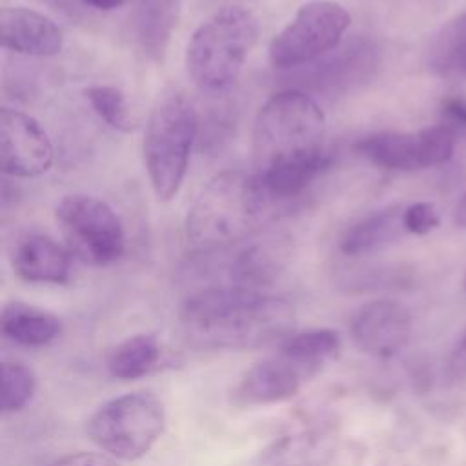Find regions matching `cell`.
<instances>
[{
    "mask_svg": "<svg viewBox=\"0 0 466 466\" xmlns=\"http://www.w3.org/2000/svg\"><path fill=\"white\" fill-rule=\"evenodd\" d=\"M0 158L5 175L29 178L38 177L51 167L55 149L36 118L18 109L2 107Z\"/></svg>",
    "mask_w": 466,
    "mask_h": 466,
    "instance_id": "30bf717a",
    "label": "cell"
},
{
    "mask_svg": "<svg viewBox=\"0 0 466 466\" xmlns=\"http://www.w3.org/2000/svg\"><path fill=\"white\" fill-rule=\"evenodd\" d=\"M269 198L255 175L222 171L197 195L186 215V238L198 253L224 251L262 224Z\"/></svg>",
    "mask_w": 466,
    "mask_h": 466,
    "instance_id": "3957f363",
    "label": "cell"
},
{
    "mask_svg": "<svg viewBox=\"0 0 466 466\" xmlns=\"http://www.w3.org/2000/svg\"><path fill=\"white\" fill-rule=\"evenodd\" d=\"M162 348L155 335L138 333L122 340L107 359V370L113 377L133 380L147 375L160 362Z\"/></svg>",
    "mask_w": 466,
    "mask_h": 466,
    "instance_id": "603a6c76",
    "label": "cell"
},
{
    "mask_svg": "<svg viewBox=\"0 0 466 466\" xmlns=\"http://www.w3.org/2000/svg\"><path fill=\"white\" fill-rule=\"evenodd\" d=\"M453 220H455L457 226L466 228V191L462 193V197L459 198V202H457V206H455Z\"/></svg>",
    "mask_w": 466,
    "mask_h": 466,
    "instance_id": "4dcf8cb0",
    "label": "cell"
},
{
    "mask_svg": "<svg viewBox=\"0 0 466 466\" xmlns=\"http://www.w3.org/2000/svg\"><path fill=\"white\" fill-rule=\"evenodd\" d=\"M457 133L446 124L417 133H375L360 138L355 149L375 166L397 171H415L448 162L455 151Z\"/></svg>",
    "mask_w": 466,
    "mask_h": 466,
    "instance_id": "9c48e42d",
    "label": "cell"
},
{
    "mask_svg": "<svg viewBox=\"0 0 466 466\" xmlns=\"http://www.w3.org/2000/svg\"><path fill=\"white\" fill-rule=\"evenodd\" d=\"M428 67L444 78H466V11L448 20L431 38Z\"/></svg>",
    "mask_w": 466,
    "mask_h": 466,
    "instance_id": "7402d4cb",
    "label": "cell"
},
{
    "mask_svg": "<svg viewBox=\"0 0 466 466\" xmlns=\"http://www.w3.org/2000/svg\"><path fill=\"white\" fill-rule=\"evenodd\" d=\"M350 331L360 351L373 357H391L406 346L411 333V317L400 302L377 299L353 315Z\"/></svg>",
    "mask_w": 466,
    "mask_h": 466,
    "instance_id": "8fae6325",
    "label": "cell"
},
{
    "mask_svg": "<svg viewBox=\"0 0 466 466\" xmlns=\"http://www.w3.org/2000/svg\"><path fill=\"white\" fill-rule=\"evenodd\" d=\"M180 322L197 346L253 350L289 335L291 306L266 289L208 284L184 299Z\"/></svg>",
    "mask_w": 466,
    "mask_h": 466,
    "instance_id": "7a4b0ae2",
    "label": "cell"
},
{
    "mask_svg": "<svg viewBox=\"0 0 466 466\" xmlns=\"http://www.w3.org/2000/svg\"><path fill=\"white\" fill-rule=\"evenodd\" d=\"M2 333L20 346L40 348L58 339L62 320L51 311L15 300L2 309Z\"/></svg>",
    "mask_w": 466,
    "mask_h": 466,
    "instance_id": "d6986e66",
    "label": "cell"
},
{
    "mask_svg": "<svg viewBox=\"0 0 466 466\" xmlns=\"http://www.w3.org/2000/svg\"><path fill=\"white\" fill-rule=\"evenodd\" d=\"M258 35L251 11L224 5L209 15L186 46V71L193 84L208 93H218L238 78Z\"/></svg>",
    "mask_w": 466,
    "mask_h": 466,
    "instance_id": "277c9868",
    "label": "cell"
},
{
    "mask_svg": "<svg viewBox=\"0 0 466 466\" xmlns=\"http://www.w3.org/2000/svg\"><path fill=\"white\" fill-rule=\"evenodd\" d=\"M69 253L91 266H107L126 251L124 226L115 209L93 195H67L55 209Z\"/></svg>",
    "mask_w": 466,
    "mask_h": 466,
    "instance_id": "ba28073f",
    "label": "cell"
},
{
    "mask_svg": "<svg viewBox=\"0 0 466 466\" xmlns=\"http://www.w3.org/2000/svg\"><path fill=\"white\" fill-rule=\"evenodd\" d=\"M13 269L27 282L64 284L71 275L69 249L47 235H25L13 249Z\"/></svg>",
    "mask_w": 466,
    "mask_h": 466,
    "instance_id": "2e32d148",
    "label": "cell"
},
{
    "mask_svg": "<svg viewBox=\"0 0 466 466\" xmlns=\"http://www.w3.org/2000/svg\"><path fill=\"white\" fill-rule=\"evenodd\" d=\"M402 222L408 233L424 235L435 229L441 222L439 211L430 202H415L402 211Z\"/></svg>",
    "mask_w": 466,
    "mask_h": 466,
    "instance_id": "484cf974",
    "label": "cell"
},
{
    "mask_svg": "<svg viewBox=\"0 0 466 466\" xmlns=\"http://www.w3.org/2000/svg\"><path fill=\"white\" fill-rule=\"evenodd\" d=\"M342 348L340 335L335 329L315 328L299 333H289L280 344L279 350L289 357L304 373L313 379L320 373L333 359H337Z\"/></svg>",
    "mask_w": 466,
    "mask_h": 466,
    "instance_id": "44dd1931",
    "label": "cell"
},
{
    "mask_svg": "<svg viewBox=\"0 0 466 466\" xmlns=\"http://www.w3.org/2000/svg\"><path fill=\"white\" fill-rule=\"evenodd\" d=\"M308 380L304 370L277 348L242 375L233 395L242 406H268L291 399Z\"/></svg>",
    "mask_w": 466,
    "mask_h": 466,
    "instance_id": "7c38bea8",
    "label": "cell"
},
{
    "mask_svg": "<svg viewBox=\"0 0 466 466\" xmlns=\"http://www.w3.org/2000/svg\"><path fill=\"white\" fill-rule=\"evenodd\" d=\"M180 15V0H138L135 35L153 62H162Z\"/></svg>",
    "mask_w": 466,
    "mask_h": 466,
    "instance_id": "ac0fdd59",
    "label": "cell"
},
{
    "mask_svg": "<svg viewBox=\"0 0 466 466\" xmlns=\"http://www.w3.org/2000/svg\"><path fill=\"white\" fill-rule=\"evenodd\" d=\"M197 131L195 106L178 91L164 93L147 118L142 142L144 166L160 200H171L178 193Z\"/></svg>",
    "mask_w": 466,
    "mask_h": 466,
    "instance_id": "5b68a950",
    "label": "cell"
},
{
    "mask_svg": "<svg viewBox=\"0 0 466 466\" xmlns=\"http://www.w3.org/2000/svg\"><path fill=\"white\" fill-rule=\"evenodd\" d=\"M333 451L322 433L300 431L273 441L248 466H329Z\"/></svg>",
    "mask_w": 466,
    "mask_h": 466,
    "instance_id": "e0dca14e",
    "label": "cell"
},
{
    "mask_svg": "<svg viewBox=\"0 0 466 466\" xmlns=\"http://www.w3.org/2000/svg\"><path fill=\"white\" fill-rule=\"evenodd\" d=\"M464 286H466V279H464Z\"/></svg>",
    "mask_w": 466,
    "mask_h": 466,
    "instance_id": "1f68e13d",
    "label": "cell"
},
{
    "mask_svg": "<svg viewBox=\"0 0 466 466\" xmlns=\"http://www.w3.org/2000/svg\"><path fill=\"white\" fill-rule=\"evenodd\" d=\"M442 124L457 131H466V98L448 96L441 107Z\"/></svg>",
    "mask_w": 466,
    "mask_h": 466,
    "instance_id": "4316f807",
    "label": "cell"
},
{
    "mask_svg": "<svg viewBox=\"0 0 466 466\" xmlns=\"http://www.w3.org/2000/svg\"><path fill=\"white\" fill-rule=\"evenodd\" d=\"M402 211L399 206L379 209L362 220L355 222L340 238V251L350 257L371 253L406 231L402 222Z\"/></svg>",
    "mask_w": 466,
    "mask_h": 466,
    "instance_id": "ffe728a7",
    "label": "cell"
},
{
    "mask_svg": "<svg viewBox=\"0 0 466 466\" xmlns=\"http://www.w3.org/2000/svg\"><path fill=\"white\" fill-rule=\"evenodd\" d=\"M166 426L162 400L151 391H133L100 404L87 420V435L116 461L144 457Z\"/></svg>",
    "mask_w": 466,
    "mask_h": 466,
    "instance_id": "8992f818",
    "label": "cell"
},
{
    "mask_svg": "<svg viewBox=\"0 0 466 466\" xmlns=\"http://www.w3.org/2000/svg\"><path fill=\"white\" fill-rule=\"evenodd\" d=\"M47 466H118L116 459L106 453H93V451H78L71 455H64L53 461Z\"/></svg>",
    "mask_w": 466,
    "mask_h": 466,
    "instance_id": "83f0119b",
    "label": "cell"
},
{
    "mask_svg": "<svg viewBox=\"0 0 466 466\" xmlns=\"http://www.w3.org/2000/svg\"><path fill=\"white\" fill-rule=\"evenodd\" d=\"M0 40L5 49L25 56H53L64 47L55 20L27 7L0 9Z\"/></svg>",
    "mask_w": 466,
    "mask_h": 466,
    "instance_id": "9a60e30c",
    "label": "cell"
},
{
    "mask_svg": "<svg viewBox=\"0 0 466 466\" xmlns=\"http://www.w3.org/2000/svg\"><path fill=\"white\" fill-rule=\"evenodd\" d=\"M326 116L302 89L269 96L253 124L255 178L269 200L300 195L328 166Z\"/></svg>",
    "mask_w": 466,
    "mask_h": 466,
    "instance_id": "6da1fadb",
    "label": "cell"
},
{
    "mask_svg": "<svg viewBox=\"0 0 466 466\" xmlns=\"http://www.w3.org/2000/svg\"><path fill=\"white\" fill-rule=\"evenodd\" d=\"M446 375L450 379H464L466 377V333L459 339L455 348L451 350L446 362Z\"/></svg>",
    "mask_w": 466,
    "mask_h": 466,
    "instance_id": "f1b7e54d",
    "label": "cell"
},
{
    "mask_svg": "<svg viewBox=\"0 0 466 466\" xmlns=\"http://www.w3.org/2000/svg\"><path fill=\"white\" fill-rule=\"evenodd\" d=\"M350 24L351 16L340 4L329 0L306 2L271 38L269 60L284 71L309 66L340 46Z\"/></svg>",
    "mask_w": 466,
    "mask_h": 466,
    "instance_id": "52a82bcc",
    "label": "cell"
},
{
    "mask_svg": "<svg viewBox=\"0 0 466 466\" xmlns=\"http://www.w3.org/2000/svg\"><path fill=\"white\" fill-rule=\"evenodd\" d=\"M86 98L93 111L113 129L127 133L133 129V118L129 113L124 93L115 86H91L86 89Z\"/></svg>",
    "mask_w": 466,
    "mask_h": 466,
    "instance_id": "d4e9b609",
    "label": "cell"
},
{
    "mask_svg": "<svg viewBox=\"0 0 466 466\" xmlns=\"http://www.w3.org/2000/svg\"><path fill=\"white\" fill-rule=\"evenodd\" d=\"M80 2L93 9H98V11H111V9L124 5L127 0H80Z\"/></svg>",
    "mask_w": 466,
    "mask_h": 466,
    "instance_id": "f546056e",
    "label": "cell"
},
{
    "mask_svg": "<svg viewBox=\"0 0 466 466\" xmlns=\"http://www.w3.org/2000/svg\"><path fill=\"white\" fill-rule=\"evenodd\" d=\"M289 257L291 238L282 233L253 240L228 260L222 284L264 289L284 271Z\"/></svg>",
    "mask_w": 466,
    "mask_h": 466,
    "instance_id": "5bb4252c",
    "label": "cell"
},
{
    "mask_svg": "<svg viewBox=\"0 0 466 466\" xmlns=\"http://www.w3.org/2000/svg\"><path fill=\"white\" fill-rule=\"evenodd\" d=\"M380 62L379 46L368 36H357L346 42L333 55L313 62L302 75L304 82L319 91H344L368 80Z\"/></svg>",
    "mask_w": 466,
    "mask_h": 466,
    "instance_id": "4fadbf2b",
    "label": "cell"
},
{
    "mask_svg": "<svg viewBox=\"0 0 466 466\" xmlns=\"http://www.w3.org/2000/svg\"><path fill=\"white\" fill-rule=\"evenodd\" d=\"M36 391L35 371L20 360L2 362V408L5 413L24 410Z\"/></svg>",
    "mask_w": 466,
    "mask_h": 466,
    "instance_id": "cb8c5ba5",
    "label": "cell"
}]
</instances>
